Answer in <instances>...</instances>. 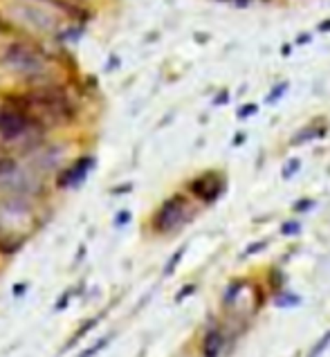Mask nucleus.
<instances>
[{"mask_svg": "<svg viewBox=\"0 0 330 357\" xmlns=\"http://www.w3.org/2000/svg\"><path fill=\"white\" fill-rule=\"evenodd\" d=\"M34 126H38V121L25 110L14 104H0V137L3 139H20Z\"/></svg>", "mask_w": 330, "mask_h": 357, "instance_id": "nucleus-1", "label": "nucleus"}, {"mask_svg": "<svg viewBox=\"0 0 330 357\" xmlns=\"http://www.w3.org/2000/svg\"><path fill=\"white\" fill-rule=\"evenodd\" d=\"M184 220H187V200L182 196H173L164 202L160 211L156 213L153 227H156V231H160V234H169L173 229H178Z\"/></svg>", "mask_w": 330, "mask_h": 357, "instance_id": "nucleus-2", "label": "nucleus"}, {"mask_svg": "<svg viewBox=\"0 0 330 357\" xmlns=\"http://www.w3.org/2000/svg\"><path fill=\"white\" fill-rule=\"evenodd\" d=\"M5 63L16 68L18 73H27V75L38 73L40 66H43V63H40V56L25 43H12V45H9L5 50Z\"/></svg>", "mask_w": 330, "mask_h": 357, "instance_id": "nucleus-3", "label": "nucleus"}, {"mask_svg": "<svg viewBox=\"0 0 330 357\" xmlns=\"http://www.w3.org/2000/svg\"><path fill=\"white\" fill-rule=\"evenodd\" d=\"M220 349H223V335L218 331H211L207 335V340H204V344H202L204 357H218Z\"/></svg>", "mask_w": 330, "mask_h": 357, "instance_id": "nucleus-4", "label": "nucleus"}, {"mask_svg": "<svg viewBox=\"0 0 330 357\" xmlns=\"http://www.w3.org/2000/svg\"><path fill=\"white\" fill-rule=\"evenodd\" d=\"M14 171H16V160L9 155L3 146H0V178H5Z\"/></svg>", "mask_w": 330, "mask_h": 357, "instance_id": "nucleus-5", "label": "nucleus"}, {"mask_svg": "<svg viewBox=\"0 0 330 357\" xmlns=\"http://www.w3.org/2000/svg\"><path fill=\"white\" fill-rule=\"evenodd\" d=\"M285 88H287V86H285V84H281V86H278L276 93H272L270 97H267V101H274V99H278V97H281V95L285 93Z\"/></svg>", "mask_w": 330, "mask_h": 357, "instance_id": "nucleus-6", "label": "nucleus"}, {"mask_svg": "<svg viewBox=\"0 0 330 357\" xmlns=\"http://www.w3.org/2000/svg\"><path fill=\"white\" fill-rule=\"evenodd\" d=\"M104 346H106V342H97V346H95V349H90L88 353H84V355H81V357H92V355H95L99 349H104Z\"/></svg>", "mask_w": 330, "mask_h": 357, "instance_id": "nucleus-7", "label": "nucleus"}, {"mask_svg": "<svg viewBox=\"0 0 330 357\" xmlns=\"http://www.w3.org/2000/svg\"><path fill=\"white\" fill-rule=\"evenodd\" d=\"M236 5H239V7H247V5H250V0H236Z\"/></svg>", "mask_w": 330, "mask_h": 357, "instance_id": "nucleus-8", "label": "nucleus"}]
</instances>
